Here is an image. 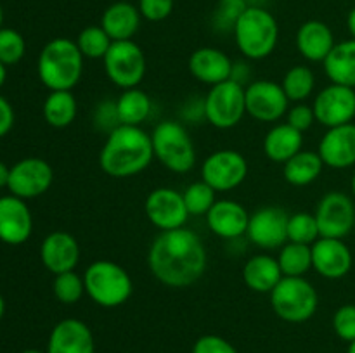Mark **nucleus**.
Segmentation results:
<instances>
[{
    "label": "nucleus",
    "mask_w": 355,
    "mask_h": 353,
    "mask_svg": "<svg viewBox=\"0 0 355 353\" xmlns=\"http://www.w3.org/2000/svg\"><path fill=\"white\" fill-rule=\"evenodd\" d=\"M207 263V248L191 228L180 227L162 232L149 246V270L168 287L184 289L193 286L203 277Z\"/></svg>",
    "instance_id": "f257e3e1"
},
{
    "label": "nucleus",
    "mask_w": 355,
    "mask_h": 353,
    "mask_svg": "<svg viewBox=\"0 0 355 353\" xmlns=\"http://www.w3.org/2000/svg\"><path fill=\"white\" fill-rule=\"evenodd\" d=\"M155 158L151 135L141 127L120 125L111 134L99 152V165L113 179L139 175Z\"/></svg>",
    "instance_id": "f03ea898"
},
{
    "label": "nucleus",
    "mask_w": 355,
    "mask_h": 353,
    "mask_svg": "<svg viewBox=\"0 0 355 353\" xmlns=\"http://www.w3.org/2000/svg\"><path fill=\"white\" fill-rule=\"evenodd\" d=\"M37 71L51 92L75 89L83 75V55L76 42L62 37L47 42L38 55Z\"/></svg>",
    "instance_id": "7ed1b4c3"
},
{
    "label": "nucleus",
    "mask_w": 355,
    "mask_h": 353,
    "mask_svg": "<svg viewBox=\"0 0 355 353\" xmlns=\"http://www.w3.org/2000/svg\"><path fill=\"white\" fill-rule=\"evenodd\" d=\"M232 31L239 52L250 61L269 57L279 42V24L276 17L260 6L246 7Z\"/></svg>",
    "instance_id": "20e7f679"
},
{
    "label": "nucleus",
    "mask_w": 355,
    "mask_h": 353,
    "mask_svg": "<svg viewBox=\"0 0 355 353\" xmlns=\"http://www.w3.org/2000/svg\"><path fill=\"white\" fill-rule=\"evenodd\" d=\"M85 294L103 308H116L127 303L134 293L132 277L113 260H96L83 272Z\"/></svg>",
    "instance_id": "39448f33"
},
{
    "label": "nucleus",
    "mask_w": 355,
    "mask_h": 353,
    "mask_svg": "<svg viewBox=\"0 0 355 353\" xmlns=\"http://www.w3.org/2000/svg\"><path fill=\"white\" fill-rule=\"evenodd\" d=\"M155 158L173 173H187L196 165V149L180 121L166 120L155 127L151 134Z\"/></svg>",
    "instance_id": "423d86ee"
},
{
    "label": "nucleus",
    "mask_w": 355,
    "mask_h": 353,
    "mask_svg": "<svg viewBox=\"0 0 355 353\" xmlns=\"http://www.w3.org/2000/svg\"><path fill=\"white\" fill-rule=\"evenodd\" d=\"M270 307L281 320L302 324L318 311V291L305 277H283L270 291Z\"/></svg>",
    "instance_id": "0eeeda50"
},
{
    "label": "nucleus",
    "mask_w": 355,
    "mask_h": 353,
    "mask_svg": "<svg viewBox=\"0 0 355 353\" xmlns=\"http://www.w3.org/2000/svg\"><path fill=\"white\" fill-rule=\"evenodd\" d=\"M203 102L205 118L218 130L236 127L246 114L245 87L232 78L210 87Z\"/></svg>",
    "instance_id": "6e6552de"
},
{
    "label": "nucleus",
    "mask_w": 355,
    "mask_h": 353,
    "mask_svg": "<svg viewBox=\"0 0 355 353\" xmlns=\"http://www.w3.org/2000/svg\"><path fill=\"white\" fill-rule=\"evenodd\" d=\"M104 73L121 90L135 89L144 80L146 55L134 40L113 42L103 59Z\"/></svg>",
    "instance_id": "1a4fd4ad"
},
{
    "label": "nucleus",
    "mask_w": 355,
    "mask_h": 353,
    "mask_svg": "<svg viewBox=\"0 0 355 353\" xmlns=\"http://www.w3.org/2000/svg\"><path fill=\"white\" fill-rule=\"evenodd\" d=\"M248 176V161L234 149H218L201 165V180L217 192H229Z\"/></svg>",
    "instance_id": "9d476101"
},
{
    "label": "nucleus",
    "mask_w": 355,
    "mask_h": 353,
    "mask_svg": "<svg viewBox=\"0 0 355 353\" xmlns=\"http://www.w3.org/2000/svg\"><path fill=\"white\" fill-rule=\"evenodd\" d=\"M314 215L321 237L345 239L355 230V204L345 192L331 190L324 194L315 206Z\"/></svg>",
    "instance_id": "9b49d317"
},
{
    "label": "nucleus",
    "mask_w": 355,
    "mask_h": 353,
    "mask_svg": "<svg viewBox=\"0 0 355 353\" xmlns=\"http://www.w3.org/2000/svg\"><path fill=\"white\" fill-rule=\"evenodd\" d=\"M246 113L257 121L274 123L286 116L290 99L283 87L270 80H255L245 89Z\"/></svg>",
    "instance_id": "f8f14e48"
},
{
    "label": "nucleus",
    "mask_w": 355,
    "mask_h": 353,
    "mask_svg": "<svg viewBox=\"0 0 355 353\" xmlns=\"http://www.w3.org/2000/svg\"><path fill=\"white\" fill-rule=\"evenodd\" d=\"M54 170L42 158H24L10 166L7 189L21 199H35L51 189Z\"/></svg>",
    "instance_id": "ddd939ff"
},
{
    "label": "nucleus",
    "mask_w": 355,
    "mask_h": 353,
    "mask_svg": "<svg viewBox=\"0 0 355 353\" xmlns=\"http://www.w3.org/2000/svg\"><path fill=\"white\" fill-rule=\"evenodd\" d=\"M144 210L148 220L162 232L184 227L191 217L182 192L172 187H158L151 190L146 197Z\"/></svg>",
    "instance_id": "4468645a"
},
{
    "label": "nucleus",
    "mask_w": 355,
    "mask_h": 353,
    "mask_svg": "<svg viewBox=\"0 0 355 353\" xmlns=\"http://www.w3.org/2000/svg\"><path fill=\"white\" fill-rule=\"evenodd\" d=\"M288 220L290 215L283 208H260L250 215L246 237L260 249H281L288 242Z\"/></svg>",
    "instance_id": "2eb2a0df"
},
{
    "label": "nucleus",
    "mask_w": 355,
    "mask_h": 353,
    "mask_svg": "<svg viewBox=\"0 0 355 353\" xmlns=\"http://www.w3.org/2000/svg\"><path fill=\"white\" fill-rule=\"evenodd\" d=\"M312 109H314L315 121L326 128L354 123L355 89L329 83L315 96Z\"/></svg>",
    "instance_id": "dca6fc26"
},
{
    "label": "nucleus",
    "mask_w": 355,
    "mask_h": 353,
    "mask_svg": "<svg viewBox=\"0 0 355 353\" xmlns=\"http://www.w3.org/2000/svg\"><path fill=\"white\" fill-rule=\"evenodd\" d=\"M312 249V269L321 277L338 280L349 275L354 265V256L343 239L319 237Z\"/></svg>",
    "instance_id": "f3484780"
},
{
    "label": "nucleus",
    "mask_w": 355,
    "mask_h": 353,
    "mask_svg": "<svg viewBox=\"0 0 355 353\" xmlns=\"http://www.w3.org/2000/svg\"><path fill=\"white\" fill-rule=\"evenodd\" d=\"M33 232V217L21 197L0 196V241L19 246L30 239Z\"/></svg>",
    "instance_id": "a211bd4d"
},
{
    "label": "nucleus",
    "mask_w": 355,
    "mask_h": 353,
    "mask_svg": "<svg viewBox=\"0 0 355 353\" xmlns=\"http://www.w3.org/2000/svg\"><path fill=\"white\" fill-rule=\"evenodd\" d=\"M324 166L345 170L355 165V123L328 128L318 147Z\"/></svg>",
    "instance_id": "6ab92c4d"
},
{
    "label": "nucleus",
    "mask_w": 355,
    "mask_h": 353,
    "mask_svg": "<svg viewBox=\"0 0 355 353\" xmlns=\"http://www.w3.org/2000/svg\"><path fill=\"white\" fill-rule=\"evenodd\" d=\"M42 265L51 273L71 272L80 262V244L69 232H51L40 246Z\"/></svg>",
    "instance_id": "aec40b11"
},
{
    "label": "nucleus",
    "mask_w": 355,
    "mask_h": 353,
    "mask_svg": "<svg viewBox=\"0 0 355 353\" xmlns=\"http://www.w3.org/2000/svg\"><path fill=\"white\" fill-rule=\"evenodd\" d=\"M47 353H96V339L85 322L64 318L51 331Z\"/></svg>",
    "instance_id": "412c9836"
},
{
    "label": "nucleus",
    "mask_w": 355,
    "mask_h": 353,
    "mask_svg": "<svg viewBox=\"0 0 355 353\" xmlns=\"http://www.w3.org/2000/svg\"><path fill=\"white\" fill-rule=\"evenodd\" d=\"M250 215L241 203L232 199H218L207 213L208 228L220 239H239L248 230Z\"/></svg>",
    "instance_id": "4be33fe9"
},
{
    "label": "nucleus",
    "mask_w": 355,
    "mask_h": 353,
    "mask_svg": "<svg viewBox=\"0 0 355 353\" xmlns=\"http://www.w3.org/2000/svg\"><path fill=\"white\" fill-rule=\"evenodd\" d=\"M189 71L198 82L205 85H218L232 78L234 62L224 51L217 47H201L191 54Z\"/></svg>",
    "instance_id": "5701e85b"
},
{
    "label": "nucleus",
    "mask_w": 355,
    "mask_h": 353,
    "mask_svg": "<svg viewBox=\"0 0 355 353\" xmlns=\"http://www.w3.org/2000/svg\"><path fill=\"white\" fill-rule=\"evenodd\" d=\"M295 44H297V51L300 52L304 59L311 62H324L336 42L335 35L328 24L318 19H311L305 21L298 28Z\"/></svg>",
    "instance_id": "b1692460"
},
{
    "label": "nucleus",
    "mask_w": 355,
    "mask_h": 353,
    "mask_svg": "<svg viewBox=\"0 0 355 353\" xmlns=\"http://www.w3.org/2000/svg\"><path fill=\"white\" fill-rule=\"evenodd\" d=\"M139 7L130 2H114L103 12L101 26L113 42L132 40L141 28Z\"/></svg>",
    "instance_id": "393cba45"
},
{
    "label": "nucleus",
    "mask_w": 355,
    "mask_h": 353,
    "mask_svg": "<svg viewBox=\"0 0 355 353\" xmlns=\"http://www.w3.org/2000/svg\"><path fill=\"white\" fill-rule=\"evenodd\" d=\"M277 258L270 255H255L243 266V280L255 293H269L283 279Z\"/></svg>",
    "instance_id": "a878e982"
},
{
    "label": "nucleus",
    "mask_w": 355,
    "mask_h": 353,
    "mask_svg": "<svg viewBox=\"0 0 355 353\" xmlns=\"http://www.w3.org/2000/svg\"><path fill=\"white\" fill-rule=\"evenodd\" d=\"M304 147V134L288 123L276 125L263 138V152L274 163H286Z\"/></svg>",
    "instance_id": "bb28decb"
},
{
    "label": "nucleus",
    "mask_w": 355,
    "mask_h": 353,
    "mask_svg": "<svg viewBox=\"0 0 355 353\" xmlns=\"http://www.w3.org/2000/svg\"><path fill=\"white\" fill-rule=\"evenodd\" d=\"M324 73L331 83L355 89V40H343L333 47L322 62Z\"/></svg>",
    "instance_id": "cd10ccee"
},
{
    "label": "nucleus",
    "mask_w": 355,
    "mask_h": 353,
    "mask_svg": "<svg viewBox=\"0 0 355 353\" xmlns=\"http://www.w3.org/2000/svg\"><path fill=\"white\" fill-rule=\"evenodd\" d=\"M322 168H324V163H322L318 151H304L302 149L300 152H297L293 158L284 163L283 176L290 185L305 187L319 179Z\"/></svg>",
    "instance_id": "c85d7f7f"
},
{
    "label": "nucleus",
    "mask_w": 355,
    "mask_h": 353,
    "mask_svg": "<svg viewBox=\"0 0 355 353\" xmlns=\"http://www.w3.org/2000/svg\"><path fill=\"white\" fill-rule=\"evenodd\" d=\"M151 97L139 87L123 90V93L116 99V111L121 125L141 127L151 114Z\"/></svg>",
    "instance_id": "c756f323"
},
{
    "label": "nucleus",
    "mask_w": 355,
    "mask_h": 353,
    "mask_svg": "<svg viewBox=\"0 0 355 353\" xmlns=\"http://www.w3.org/2000/svg\"><path fill=\"white\" fill-rule=\"evenodd\" d=\"M78 102L71 90H54L44 102V118L51 127L66 128L75 121Z\"/></svg>",
    "instance_id": "7c9ffc66"
},
{
    "label": "nucleus",
    "mask_w": 355,
    "mask_h": 353,
    "mask_svg": "<svg viewBox=\"0 0 355 353\" xmlns=\"http://www.w3.org/2000/svg\"><path fill=\"white\" fill-rule=\"evenodd\" d=\"M277 262L284 277H304L312 269L311 246L288 241L279 249Z\"/></svg>",
    "instance_id": "2f4dec72"
},
{
    "label": "nucleus",
    "mask_w": 355,
    "mask_h": 353,
    "mask_svg": "<svg viewBox=\"0 0 355 353\" xmlns=\"http://www.w3.org/2000/svg\"><path fill=\"white\" fill-rule=\"evenodd\" d=\"M281 87L290 102H304L314 93L315 75L309 66L297 64L288 69Z\"/></svg>",
    "instance_id": "473e14b6"
},
{
    "label": "nucleus",
    "mask_w": 355,
    "mask_h": 353,
    "mask_svg": "<svg viewBox=\"0 0 355 353\" xmlns=\"http://www.w3.org/2000/svg\"><path fill=\"white\" fill-rule=\"evenodd\" d=\"M76 45L83 57L89 59H104L106 52L110 51L113 40L110 35L103 30V26H87L76 37Z\"/></svg>",
    "instance_id": "72a5a7b5"
},
{
    "label": "nucleus",
    "mask_w": 355,
    "mask_h": 353,
    "mask_svg": "<svg viewBox=\"0 0 355 353\" xmlns=\"http://www.w3.org/2000/svg\"><path fill=\"white\" fill-rule=\"evenodd\" d=\"M321 237L314 213L307 211H298V213L290 215L288 220V241L298 242V244L312 246Z\"/></svg>",
    "instance_id": "f704fd0d"
},
{
    "label": "nucleus",
    "mask_w": 355,
    "mask_h": 353,
    "mask_svg": "<svg viewBox=\"0 0 355 353\" xmlns=\"http://www.w3.org/2000/svg\"><path fill=\"white\" fill-rule=\"evenodd\" d=\"M217 190L211 189L207 182L200 180V182H193L191 185L186 187L182 192L184 203H186L189 215H207L215 204L217 197H215Z\"/></svg>",
    "instance_id": "c9c22d12"
},
{
    "label": "nucleus",
    "mask_w": 355,
    "mask_h": 353,
    "mask_svg": "<svg viewBox=\"0 0 355 353\" xmlns=\"http://www.w3.org/2000/svg\"><path fill=\"white\" fill-rule=\"evenodd\" d=\"M52 293L58 298V301L64 305H75L76 301L82 300L85 294V284H83V275H78L75 270L64 273H58L52 282Z\"/></svg>",
    "instance_id": "e433bc0d"
},
{
    "label": "nucleus",
    "mask_w": 355,
    "mask_h": 353,
    "mask_svg": "<svg viewBox=\"0 0 355 353\" xmlns=\"http://www.w3.org/2000/svg\"><path fill=\"white\" fill-rule=\"evenodd\" d=\"M26 42L19 31L12 28H0V62L12 66L24 57Z\"/></svg>",
    "instance_id": "4c0bfd02"
},
{
    "label": "nucleus",
    "mask_w": 355,
    "mask_h": 353,
    "mask_svg": "<svg viewBox=\"0 0 355 353\" xmlns=\"http://www.w3.org/2000/svg\"><path fill=\"white\" fill-rule=\"evenodd\" d=\"M246 7H248L246 0H218V6L215 9L214 16L215 28L222 31L234 30L236 21L245 12Z\"/></svg>",
    "instance_id": "58836bf2"
},
{
    "label": "nucleus",
    "mask_w": 355,
    "mask_h": 353,
    "mask_svg": "<svg viewBox=\"0 0 355 353\" xmlns=\"http://www.w3.org/2000/svg\"><path fill=\"white\" fill-rule=\"evenodd\" d=\"M333 329L336 336L347 343L355 341V305H342L333 315Z\"/></svg>",
    "instance_id": "ea45409f"
},
{
    "label": "nucleus",
    "mask_w": 355,
    "mask_h": 353,
    "mask_svg": "<svg viewBox=\"0 0 355 353\" xmlns=\"http://www.w3.org/2000/svg\"><path fill=\"white\" fill-rule=\"evenodd\" d=\"M94 125L106 134H111L114 128L120 127L121 123L118 118L116 100H103L97 104L96 111H94Z\"/></svg>",
    "instance_id": "a19ab883"
},
{
    "label": "nucleus",
    "mask_w": 355,
    "mask_h": 353,
    "mask_svg": "<svg viewBox=\"0 0 355 353\" xmlns=\"http://www.w3.org/2000/svg\"><path fill=\"white\" fill-rule=\"evenodd\" d=\"M173 0H139V12L151 23L165 21L172 14Z\"/></svg>",
    "instance_id": "79ce46f5"
},
{
    "label": "nucleus",
    "mask_w": 355,
    "mask_h": 353,
    "mask_svg": "<svg viewBox=\"0 0 355 353\" xmlns=\"http://www.w3.org/2000/svg\"><path fill=\"white\" fill-rule=\"evenodd\" d=\"M286 123L304 134L315 123L314 109H312V106H307V104L297 102L293 107L288 109Z\"/></svg>",
    "instance_id": "37998d69"
},
{
    "label": "nucleus",
    "mask_w": 355,
    "mask_h": 353,
    "mask_svg": "<svg viewBox=\"0 0 355 353\" xmlns=\"http://www.w3.org/2000/svg\"><path fill=\"white\" fill-rule=\"evenodd\" d=\"M193 353H238V350L217 334H205L196 339L193 346Z\"/></svg>",
    "instance_id": "c03bdc74"
},
{
    "label": "nucleus",
    "mask_w": 355,
    "mask_h": 353,
    "mask_svg": "<svg viewBox=\"0 0 355 353\" xmlns=\"http://www.w3.org/2000/svg\"><path fill=\"white\" fill-rule=\"evenodd\" d=\"M14 125V109L9 100L0 96V138L6 137Z\"/></svg>",
    "instance_id": "a18cd8bd"
},
{
    "label": "nucleus",
    "mask_w": 355,
    "mask_h": 353,
    "mask_svg": "<svg viewBox=\"0 0 355 353\" xmlns=\"http://www.w3.org/2000/svg\"><path fill=\"white\" fill-rule=\"evenodd\" d=\"M9 166L3 161H0V189H2V187H7V183H9Z\"/></svg>",
    "instance_id": "49530a36"
},
{
    "label": "nucleus",
    "mask_w": 355,
    "mask_h": 353,
    "mask_svg": "<svg viewBox=\"0 0 355 353\" xmlns=\"http://www.w3.org/2000/svg\"><path fill=\"white\" fill-rule=\"evenodd\" d=\"M347 30H349L350 37L355 40V7L354 9H350L349 16H347Z\"/></svg>",
    "instance_id": "de8ad7c7"
},
{
    "label": "nucleus",
    "mask_w": 355,
    "mask_h": 353,
    "mask_svg": "<svg viewBox=\"0 0 355 353\" xmlns=\"http://www.w3.org/2000/svg\"><path fill=\"white\" fill-rule=\"evenodd\" d=\"M6 80H7V66L3 64V62H0V89L3 87Z\"/></svg>",
    "instance_id": "09e8293b"
},
{
    "label": "nucleus",
    "mask_w": 355,
    "mask_h": 353,
    "mask_svg": "<svg viewBox=\"0 0 355 353\" xmlns=\"http://www.w3.org/2000/svg\"><path fill=\"white\" fill-rule=\"evenodd\" d=\"M3 314H6V301H3V296L0 294V320H2Z\"/></svg>",
    "instance_id": "8fccbe9b"
},
{
    "label": "nucleus",
    "mask_w": 355,
    "mask_h": 353,
    "mask_svg": "<svg viewBox=\"0 0 355 353\" xmlns=\"http://www.w3.org/2000/svg\"><path fill=\"white\" fill-rule=\"evenodd\" d=\"M350 189H352V194H354V197H355V173H354L352 180H350Z\"/></svg>",
    "instance_id": "3c124183"
},
{
    "label": "nucleus",
    "mask_w": 355,
    "mask_h": 353,
    "mask_svg": "<svg viewBox=\"0 0 355 353\" xmlns=\"http://www.w3.org/2000/svg\"><path fill=\"white\" fill-rule=\"evenodd\" d=\"M347 353H355V341L349 343V350H347Z\"/></svg>",
    "instance_id": "603ef678"
},
{
    "label": "nucleus",
    "mask_w": 355,
    "mask_h": 353,
    "mask_svg": "<svg viewBox=\"0 0 355 353\" xmlns=\"http://www.w3.org/2000/svg\"><path fill=\"white\" fill-rule=\"evenodd\" d=\"M21 353H44V352H40V350L30 348V350H24V352H21ZM45 353H47V352H45Z\"/></svg>",
    "instance_id": "864d4df0"
},
{
    "label": "nucleus",
    "mask_w": 355,
    "mask_h": 353,
    "mask_svg": "<svg viewBox=\"0 0 355 353\" xmlns=\"http://www.w3.org/2000/svg\"><path fill=\"white\" fill-rule=\"evenodd\" d=\"M2 24H3V10H2V6H0V28H3Z\"/></svg>",
    "instance_id": "5fc2aeb1"
},
{
    "label": "nucleus",
    "mask_w": 355,
    "mask_h": 353,
    "mask_svg": "<svg viewBox=\"0 0 355 353\" xmlns=\"http://www.w3.org/2000/svg\"><path fill=\"white\" fill-rule=\"evenodd\" d=\"M354 232H355V230H354Z\"/></svg>",
    "instance_id": "6e6d98bb"
}]
</instances>
